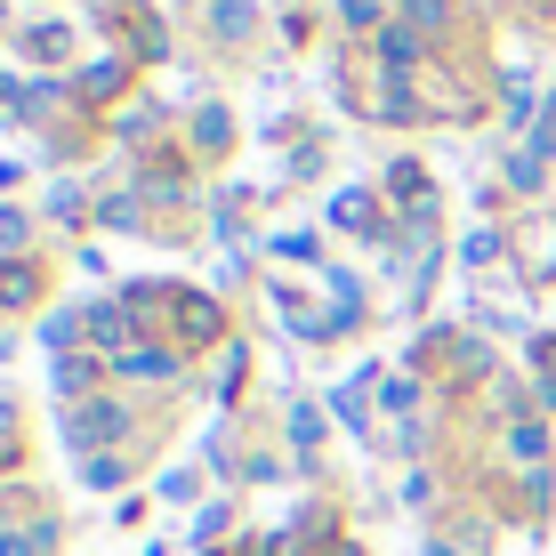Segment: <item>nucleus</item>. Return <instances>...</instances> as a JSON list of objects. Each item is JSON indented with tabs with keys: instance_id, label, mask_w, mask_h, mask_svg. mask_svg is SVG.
Masks as SVG:
<instances>
[{
	"instance_id": "3",
	"label": "nucleus",
	"mask_w": 556,
	"mask_h": 556,
	"mask_svg": "<svg viewBox=\"0 0 556 556\" xmlns=\"http://www.w3.org/2000/svg\"><path fill=\"white\" fill-rule=\"evenodd\" d=\"M178 315H186V331H194V339H210V331H218V306H210V299H186Z\"/></svg>"
},
{
	"instance_id": "2",
	"label": "nucleus",
	"mask_w": 556,
	"mask_h": 556,
	"mask_svg": "<svg viewBox=\"0 0 556 556\" xmlns=\"http://www.w3.org/2000/svg\"><path fill=\"white\" fill-rule=\"evenodd\" d=\"M122 371H138V379H169V355H153V348H129V355H122Z\"/></svg>"
},
{
	"instance_id": "4",
	"label": "nucleus",
	"mask_w": 556,
	"mask_h": 556,
	"mask_svg": "<svg viewBox=\"0 0 556 556\" xmlns=\"http://www.w3.org/2000/svg\"><path fill=\"white\" fill-rule=\"evenodd\" d=\"M404 9H412V25H428V33H444V25H452L444 0H404Z\"/></svg>"
},
{
	"instance_id": "5",
	"label": "nucleus",
	"mask_w": 556,
	"mask_h": 556,
	"mask_svg": "<svg viewBox=\"0 0 556 556\" xmlns=\"http://www.w3.org/2000/svg\"><path fill=\"white\" fill-rule=\"evenodd\" d=\"M331 218H339V226H371V202H363V194H339Z\"/></svg>"
},
{
	"instance_id": "1",
	"label": "nucleus",
	"mask_w": 556,
	"mask_h": 556,
	"mask_svg": "<svg viewBox=\"0 0 556 556\" xmlns=\"http://www.w3.org/2000/svg\"><path fill=\"white\" fill-rule=\"evenodd\" d=\"M89 331H98L105 348H122V339H129V315H122V306H89Z\"/></svg>"
}]
</instances>
